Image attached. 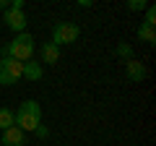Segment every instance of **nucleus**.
Here are the masks:
<instances>
[{
  "label": "nucleus",
  "mask_w": 156,
  "mask_h": 146,
  "mask_svg": "<svg viewBox=\"0 0 156 146\" xmlns=\"http://www.w3.org/2000/svg\"><path fill=\"white\" fill-rule=\"evenodd\" d=\"M3 21H5V26L11 29V31L23 34V31H26L29 18H26V13H23V11H13V8H5V13H3Z\"/></svg>",
  "instance_id": "20e7f679"
},
{
  "label": "nucleus",
  "mask_w": 156,
  "mask_h": 146,
  "mask_svg": "<svg viewBox=\"0 0 156 146\" xmlns=\"http://www.w3.org/2000/svg\"><path fill=\"white\" fill-rule=\"evenodd\" d=\"M42 76H44V68L39 65L37 60L23 63V78H26V81H34V84H37V81L42 78Z\"/></svg>",
  "instance_id": "1a4fd4ad"
},
{
  "label": "nucleus",
  "mask_w": 156,
  "mask_h": 146,
  "mask_svg": "<svg viewBox=\"0 0 156 146\" xmlns=\"http://www.w3.org/2000/svg\"><path fill=\"white\" fill-rule=\"evenodd\" d=\"M115 55H117V57H122L125 63H128V60H133V57H135L133 45H128V42H120V45L115 47Z\"/></svg>",
  "instance_id": "f8f14e48"
},
{
  "label": "nucleus",
  "mask_w": 156,
  "mask_h": 146,
  "mask_svg": "<svg viewBox=\"0 0 156 146\" xmlns=\"http://www.w3.org/2000/svg\"><path fill=\"white\" fill-rule=\"evenodd\" d=\"M3 55H5V57H13V60H18V63L34 60V37H31L29 31L16 34L13 42H8V45L3 47Z\"/></svg>",
  "instance_id": "f257e3e1"
},
{
  "label": "nucleus",
  "mask_w": 156,
  "mask_h": 146,
  "mask_svg": "<svg viewBox=\"0 0 156 146\" xmlns=\"http://www.w3.org/2000/svg\"><path fill=\"white\" fill-rule=\"evenodd\" d=\"M23 78V63L13 60V57H0V84L3 86H13L16 81Z\"/></svg>",
  "instance_id": "7ed1b4c3"
},
{
  "label": "nucleus",
  "mask_w": 156,
  "mask_h": 146,
  "mask_svg": "<svg viewBox=\"0 0 156 146\" xmlns=\"http://www.w3.org/2000/svg\"><path fill=\"white\" fill-rule=\"evenodd\" d=\"M37 136H39V138H47V136H50V130H47L44 125L39 123V125H37Z\"/></svg>",
  "instance_id": "2eb2a0df"
},
{
  "label": "nucleus",
  "mask_w": 156,
  "mask_h": 146,
  "mask_svg": "<svg viewBox=\"0 0 156 146\" xmlns=\"http://www.w3.org/2000/svg\"><path fill=\"white\" fill-rule=\"evenodd\" d=\"M78 34H81L78 24H73V21H57L55 26H52V42H55L57 47L73 45V42H78Z\"/></svg>",
  "instance_id": "f03ea898"
},
{
  "label": "nucleus",
  "mask_w": 156,
  "mask_h": 146,
  "mask_svg": "<svg viewBox=\"0 0 156 146\" xmlns=\"http://www.w3.org/2000/svg\"><path fill=\"white\" fill-rule=\"evenodd\" d=\"M138 39L146 42V45H154V42H156V26L140 24V26H138Z\"/></svg>",
  "instance_id": "9b49d317"
},
{
  "label": "nucleus",
  "mask_w": 156,
  "mask_h": 146,
  "mask_svg": "<svg viewBox=\"0 0 156 146\" xmlns=\"http://www.w3.org/2000/svg\"><path fill=\"white\" fill-rule=\"evenodd\" d=\"M125 73H128V78L133 81V84H140V81H143L146 76H148L146 65H143L140 60H135V57H133V60H128V63H125Z\"/></svg>",
  "instance_id": "0eeeda50"
},
{
  "label": "nucleus",
  "mask_w": 156,
  "mask_h": 146,
  "mask_svg": "<svg viewBox=\"0 0 156 146\" xmlns=\"http://www.w3.org/2000/svg\"><path fill=\"white\" fill-rule=\"evenodd\" d=\"M16 125V112L11 107H0V130H8Z\"/></svg>",
  "instance_id": "9d476101"
},
{
  "label": "nucleus",
  "mask_w": 156,
  "mask_h": 146,
  "mask_svg": "<svg viewBox=\"0 0 156 146\" xmlns=\"http://www.w3.org/2000/svg\"><path fill=\"white\" fill-rule=\"evenodd\" d=\"M128 8H130V11H146V8H148V3H146V0H130Z\"/></svg>",
  "instance_id": "4468645a"
},
{
  "label": "nucleus",
  "mask_w": 156,
  "mask_h": 146,
  "mask_svg": "<svg viewBox=\"0 0 156 146\" xmlns=\"http://www.w3.org/2000/svg\"><path fill=\"white\" fill-rule=\"evenodd\" d=\"M0 144H3V146H26V133H23V130H18L16 125H13V128L3 130Z\"/></svg>",
  "instance_id": "423d86ee"
},
{
  "label": "nucleus",
  "mask_w": 156,
  "mask_h": 146,
  "mask_svg": "<svg viewBox=\"0 0 156 146\" xmlns=\"http://www.w3.org/2000/svg\"><path fill=\"white\" fill-rule=\"evenodd\" d=\"M143 24H148V26H156V8H154V5L146 8V21H143Z\"/></svg>",
  "instance_id": "ddd939ff"
},
{
  "label": "nucleus",
  "mask_w": 156,
  "mask_h": 146,
  "mask_svg": "<svg viewBox=\"0 0 156 146\" xmlns=\"http://www.w3.org/2000/svg\"><path fill=\"white\" fill-rule=\"evenodd\" d=\"M0 8H8V3H5V0H0Z\"/></svg>",
  "instance_id": "dca6fc26"
},
{
  "label": "nucleus",
  "mask_w": 156,
  "mask_h": 146,
  "mask_svg": "<svg viewBox=\"0 0 156 146\" xmlns=\"http://www.w3.org/2000/svg\"><path fill=\"white\" fill-rule=\"evenodd\" d=\"M39 123H42V115L26 112V110H21V107L16 110V128H18V130H23V133H29V130H37Z\"/></svg>",
  "instance_id": "39448f33"
},
{
  "label": "nucleus",
  "mask_w": 156,
  "mask_h": 146,
  "mask_svg": "<svg viewBox=\"0 0 156 146\" xmlns=\"http://www.w3.org/2000/svg\"><path fill=\"white\" fill-rule=\"evenodd\" d=\"M39 55H42V63L57 65V60H60V47H57L55 42H44V45L39 47Z\"/></svg>",
  "instance_id": "6e6552de"
}]
</instances>
